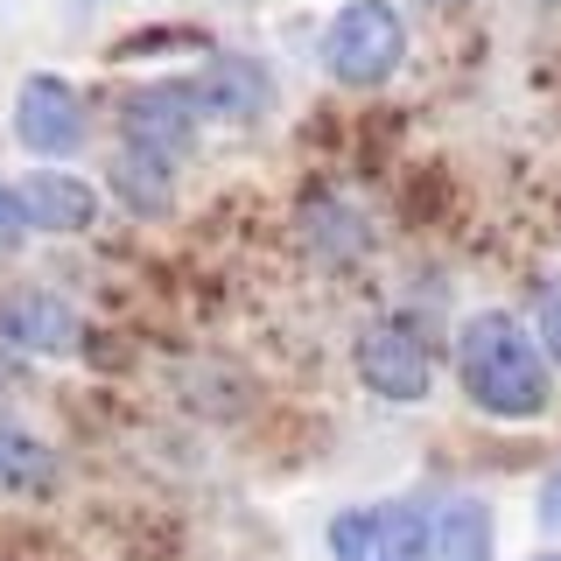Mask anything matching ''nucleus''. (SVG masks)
Listing matches in <instances>:
<instances>
[{
	"label": "nucleus",
	"instance_id": "nucleus-1",
	"mask_svg": "<svg viewBox=\"0 0 561 561\" xmlns=\"http://www.w3.org/2000/svg\"><path fill=\"white\" fill-rule=\"evenodd\" d=\"M456 379L499 421H540L554 408V373L540 337L519 323L513 309H478L456 330Z\"/></svg>",
	"mask_w": 561,
	"mask_h": 561
},
{
	"label": "nucleus",
	"instance_id": "nucleus-2",
	"mask_svg": "<svg viewBox=\"0 0 561 561\" xmlns=\"http://www.w3.org/2000/svg\"><path fill=\"white\" fill-rule=\"evenodd\" d=\"M408 64V22L393 0H344L323 28V70L344 92H379Z\"/></svg>",
	"mask_w": 561,
	"mask_h": 561
},
{
	"label": "nucleus",
	"instance_id": "nucleus-3",
	"mask_svg": "<svg viewBox=\"0 0 561 561\" xmlns=\"http://www.w3.org/2000/svg\"><path fill=\"white\" fill-rule=\"evenodd\" d=\"M330 554L337 561H428L435 554V519L408 499L351 505V513L330 519Z\"/></svg>",
	"mask_w": 561,
	"mask_h": 561
},
{
	"label": "nucleus",
	"instance_id": "nucleus-4",
	"mask_svg": "<svg viewBox=\"0 0 561 561\" xmlns=\"http://www.w3.org/2000/svg\"><path fill=\"white\" fill-rule=\"evenodd\" d=\"M84 99L78 84L57 78V70H35L22 78V92H14V140L35 154V162H64V154L84 148Z\"/></svg>",
	"mask_w": 561,
	"mask_h": 561
},
{
	"label": "nucleus",
	"instance_id": "nucleus-5",
	"mask_svg": "<svg viewBox=\"0 0 561 561\" xmlns=\"http://www.w3.org/2000/svg\"><path fill=\"white\" fill-rule=\"evenodd\" d=\"M197 127H204V113H197V99H190L183 78L140 84V92L119 99V140L162 154V162H183V154L197 148Z\"/></svg>",
	"mask_w": 561,
	"mask_h": 561
},
{
	"label": "nucleus",
	"instance_id": "nucleus-6",
	"mask_svg": "<svg viewBox=\"0 0 561 561\" xmlns=\"http://www.w3.org/2000/svg\"><path fill=\"white\" fill-rule=\"evenodd\" d=\"M358 379L393 408H414V400L435 393V358L408 323H373L358 337Z\"/></svg>",
	"mask_w": 561,
	"mask_h": 561
},
{
	"label": "nucleus",
	"instance_id": "nucleus-7",
	"mask_svg": "<svg viewBox=\"0 0 561 561\" xmlns=\"http://www.w3.org/2000/svg\"><path fill=\"white\" fill-rule=\"evenodd\" d=\"M190 99H197V113L210 119H232V127H245V119H260L274 105V78L260 57H239V49H218L197 78H183Z\"/></svg>",
	"mask_w": 561,
	"mask_h": 561
},
{
	"label": "nucleus",
	"instance_id": "nucleus-8",
	"mask_svg": "<svg viewBox=\"0 0 561 561\" xmlns=\"http://www.w3.org/2000/svg\"><path fill=\"white\" fill-rule=\"evenodd\" d=\"M0 344L64 358V351L84 344V323H78V309H70L64 295H49V288H8L0 295Z\"/></svg>",
	"mask_w": 561,
	"mask_h": 561
},
{
	"label": "nucleus",
	"instance_id": "nucleus-9",
	"mask_svg": "<svg viewBox=\"0 0 561 561\" xmlns=\"http://www.w3.org/2000/svg\"><path fill=\"white\" fill-rule=\"evenodd\" d=\"M22 210H28V232H92L99 225V190L70 169H28Z\"/></svg>",
	"mask_w": 561,
	"mask_h": 561
},
{
	"label": "nucleus",
	"instance_id": "nucleus-10",
	"mask_svg": "<svg viewBox=\"0 0 561 561\" xmlns=\"http://www.w3.org/2000/svg\"><path fill=\"white\" fill-rule=\"evenodd\" d=\"M105 190H113L134 218H169V204H175V162H162V154L127 148V140H119V154L105 162Z\"/></svg>",
	"mask_w": 561,
	"mask_h": 561
},
{
	"label": "nucleus",
	"instance_id": "nucleus-11",
	"mask_svg": "<svg viewBox=\"0 0 561 561\" xmlns=\"http://www.w3.org/2000/svg\"><path fill=\"white\" fill-rule=\"evenodd\" d=\"M499 554V519L484 499H449L435 513V561H491Z\"/></svg>",
	"mask_w": 561,
	"mask_h": 561
},
{
	"label": "nucleus",
	"instance_id": "nucleus-12",
	"mask_svg": "<svg viewBox=\"0 0 561 561\" xmlns=\"http://www.w3.org/2000/svg\"><path fill=\"white\" fill-rule=\"evenodd\" d=\"M0 491H14V499L57 491V456L35 443L28 428H14V421H0Z\"/></svg>",
	"mask_w": 561,
	"mask_h": 561
},
{
	"label": "nucleus",
	"instance_id": "nucleus-13",
	"mask_svg": "<svg viewBox=\"0 0 561 561\" xmlns=\"http://www.w3.org/2000/svg\"><path fill=\"white\" fill-rule=\"evenodd\" d=\"M534 337H540V351H548V365H561V280H548V288H540Z\"/></svg>",
	"mask_w": 561,
	"mask_h": 561
},
{
	"label": "nucleus",
	"instance_id": "nucleus-14",
	"mask_svg": "<svg viewBox=\"0 0 561 561\" xmlns=\"http://www.w3.org/2000/svg\"><path fill=\"white\" fill-rule=\"evenodd\" d=\"M28 239V210H22V190L0 183V253H14V245Z\"/></svg>",
	"mask_w": 561,
	"mask_h": 561
},
{
	"label": "nucleus",
	"instance_id": "nucleus-15",
	"mask_svg": "<svg viewBox=\"0 0 561 561\" xmlns=\"http://www.w3.org/2000/svg\"><path fill=\"white\" fill-rule=\"evenodd\" d=\"M540 519H548V526H561V470H554L548 484H540Z\"/></svg>",
	"mask_w": 561,
	"mask_h": 561
},
{
	"label": "nucleus",
	"instance_id": "nucleus-16",
	"mask_svg": "<svg viewBox=\"0 0 561 561\" xmlns=\"http://www.w3.org/2000/svg\"><path fill=\"white\" fill-rule=\"evenodd\" d=\"M428 8H470V0H428Z\"/></svg>",
	"mask_w": 561,
	"mask_h": 561
},
{
	"label": "nucleus",
	"instance_id": "nucleus-17",
	"mask_svg": "<svg viewBox=\"0 0 561 561\" xmlns=\"http://www.w3.org/2000/svg\"><path fill=\"white\" fill-rule=\"evenodd\" d=\"M534 561H561V554H534Z\"/></svg>",
	"mask_w": 561,
	"mask_h": 561
},
{
	"label": "nucleus",
	"instance_id": "nucleus-18",
	"mask_svg": "<svg viewBox=\"0 0 561 561\" xmlns=\"http://www.w3.org/2000/svg\"><path fill=\"white\" fill-rule=\"evenodd\" d=\"M540 8H561V0H540Z\"/></svg>",
	"mask_w": 561,
	"mask_h": 561
}]
</instances>
